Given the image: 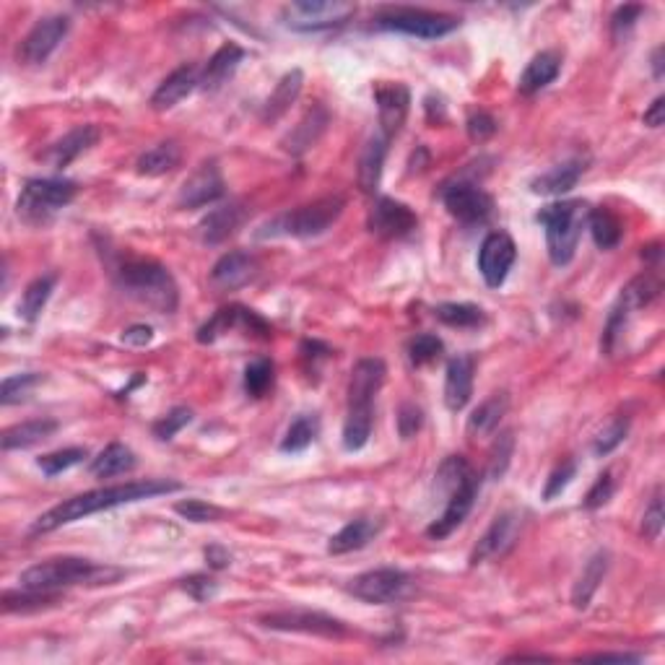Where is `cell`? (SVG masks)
I'll list each match as a JSON object with an SVG mask.
<instances>
[{"label": "cell", "instance_id": "1", "mask_svg": "<svg viewBox=\"0 0 665 665\" xmlns=\"http://www.w3.org/2000/svg\"><path fill=\"white\" fill-rule=\"evenodd\" d=\"M180 489L182 484H177V481L149 478V481H128V484L104 486V489L86 491V494H78V497H71L65 499V502L55 504V507L47 510L45 515H39L32 523V528H29V533H32V536L50 533V530H58L68 523H76V520L94 515V512L112 510V507H120V504L141 502V499L162 497V494H175V491Z\"/></svg>", "mask_w": 665, "mask_h": 665}, {"label": "cell", "instance_id": "2", "mask_svg": "<svg viewBox=\"0 0 665 665\" xmlns=\"http://www.w3.org/2000/svg\"><path fill=\"white\" fill-rule=\"evenodd\" d=\"M385 362L367 356L359 359L351 369L349 380V408H346V421H343V447L349 452L362 450L372 437V424H375V395L380 393L382 382H385Z\"/></svg>", "mask_w": 665, "mask_h": 665}, {"label": "cell", "instance_id": "3", "mask_svg": "<svg viewBox=\"0 0 665 665\" xmlns=\"http://www.w3.org/2000/svg\"><path fill=\"white\" fill-rule=\"evenodd\" d=\"M125 577V569L112 567V564H97L91 559H76V556H63V559H47L34 567L24 569L19 577L21 588L26 590H47L58 593L73 585H115Z\"/></svg>", "mask_w": 665, "mask_h": 665}, {"label": "cell", "instance_id": "4", "mask_svg": "<svg viewBox=\"0 0 665 665\" xmlns=\"http://www.w3.org/2000/svg\"><path fill=\"white\" fill-rule=\"evenodd\" d=\"M115 281L130 299L162 315H172L180 304L175 276L169 273L167 265L156 260H125L115 271Z\"/></svg>", "mask_w": 665, "mask_h": 665}, {"label": "cell", "instance_id": "5", "mask_svg": "<svg viewBox=\"0 0 665 665\" xmlns=\"http://www.w3.org/2000/svg\"><path fill=\"white\" fill-rule=\"evenodd\" d=\"M590 208L585 201H559L541 208L538 221L546 229V250L554 265H569L580 245L582 229L588 226Z\"/></svg>", "mask_w": 665, "mask_h": 665}, {"label": "cell", "instance_id": "6", "mask_svg": "<svg viewBox=\"0 0 665 665\" xmlns=\"http://www.w3.org/2000/svg\"><path fill=\"white\" fill-rule=\"evenodd\" d=\"M343 208H346V198L343 195H325V198H317V201L307 203V206H299L294 211H286V214L276 216L273 221L260 226L258 237H299V239H310L320 237L341 219Z\"/></svg>", "mask_w": 665, "mask_h": 665}, {"label": "cell", "instance_id": "7", "mask_svg": "<svg viewBox=\"0 0 665 665\" xmlns=\"http://www.w3.org/2000/svg\"><path fill=\"white\" fill-rule=\"evenodd\" d=\"M76 193L78 185L71 180H58V177L29 180L16 201V214L24 224H47L60 208H65L76 198Z\"/></svg>", "mask_w": 665, "mask_h": 665}, {"label": "cell", "instance_id": "8", "mask_svg": "<svg viewBox=\"0 0 665 665\" xmlns=\"http://www.w3.org/2000/svg\"><path fill=\"white\" fill-rule=\"evenodd\" d=\"M377 29L385 32H398L408 34L416 39H440L452 34L460 26V19L450 16V13H437L427 11V8H382L375 16Z\"/></svg>", "mask_w": 665, "mask_h": 665}, {"label": "cell", "instance_id": "9", "mask_svg": "<svg viewBox=\"0 0 665 665\" xmlns=\"http://www.w3.org/2000/svg\"><path fill=\"white\" fill-rule=\"evenodd\" d=\"M442 203H445L447 214L458 219L460 224H484L494 211V201L484 188H478V182L468 177H455L445 182L440 190Z\"/></svg>", "mask_w": 665, "mask_h": 665}, {"label": "cell", "instance_id": "10", "mask_svg": "<svg viewBox=\"0 0 665 665\" xmlns=\"http://www.w3.org/2000/svg\"><path fill=\"white\" fill-rule=\"evenodd\" d=\"M346 590L364 603L388 606V603L403 601V598L411 593V577H408L403 569L382 567L354 577Z\"/></svg>", "mask_w": 665, "mask_h": 665}, {"label": "cell", "instance_id": "11", "mask_svg": "<svg viewBox=\"0 0 665 665\" xmlns=\"http://www.w3.org/2000/svg\"><path fill=\"white\" fill-rule=\"evenodd\" d=\"M260 627L273 629V632L315 634V637H328V640H338V637L349 634V627L341 619H333V616L320 614V611H304V608L260 616Z\"/></svg>", "mask_w": 665, "mask_h": 665}, {"label": "cell", "instance_id": "12", "mask_svg": "<svg viewBox=\"0 0 665 665\" xmlns=\"http://www.w3.org/2000/svg\"><path fill=\"white\" fill-rule=\"evenodd\" d=\"M515 258V239L507 232H491L489 237L481 242V250H478V273L484 276L486 286L499 289V286L507 281V276H510Z\"/></svg>", "mask_w": 665, "mask_h": 665}, {"label": "cell", "instance_id": "13", "mask_svg": "<svg viewBox=\"0 0 665 665\" xmlns=\"http://www.w3.org/2000/svg\"><path fill=\"white\" fill-rule=\"evenodd\" d=\"M71 29V19L68 16H45L32 26V32L21 39L19 45V58L26 65H42L52 52L58 50V45L65 39Z\"/></svg>", "mask_w": 665, "mask_h": 665}, {"label": "cell", "instance_id": "14", "mask_svg": "<svg viewBox=\"0 0 665 665\" xmlns=\"http://www.w3.org/2000/svg\"><path fill=\"white\" fill-rule=\"evenodd\" d=\"M369 232L382 239H403L419 226V216L411 206L395 201V198H380L369 211Z\"/></svg>", "mask_w": 665, "mask_h": 665}, {"label": "cell", "instance_id": "15", "mask_svg": "<svg viewBox=\"0 0 665 665\" xmlns=\"http://www.w3.org/2000/svg\"><path fill=\"white\" fill-rule=\"evenodd\" d=\"M237 328L247 330V333H258L260 338H271V328H268L263 317H258L252 310H247V307H239V304H234V307H221L208 323H203L201 328H198V336L195 338H198V343H214L216 338H221L224 333Z\"/></svg>", "mask_w": 665, "mask_h": 665}, {"label": "cell", "instance_id": "16", "mask_svg": "<svg viewBox=\"0 0 665 665\" xmlns=\"http://www.w3.org/2000/svg\"><path fill=\"white\" fill-rule=\"evenodd\" d=\"M289 21L294 29L302 32H315V29H330L343 21H349L354 16V6L351 3H328V0H304V3H291Z\"/></svg>", "mask_w": 665, "mask_h": 665}, {"label": "cell", "instance_id": "17", "mask_svg": "<svg viewBox=\"0 0 665 665\" xmlns=\"http://www.w3.org/2000/svg\"><path fill=\"white\" fill-rule=\"evenodd\" d=\"M226 193L224 177L216 162H206L195 169L188 180L182 182L180 193H177V206L180 208H203L208 203L221 201Z\"/></svg>", "mask_w": 665, "mask_h": 665}, {"label": "cell", "instance_id": "18", "mask_svg": "<svg viewBox=\"0 0 665 665\" xmlns=\"http://www.w3.org/2000/svg\"><path fill=\"white\" fill-rule=\"evenodd\" d=\"M517 536H520V515L517 512H502L494 517V523L489 525L484 536L478 538L476 549L471 554V564H484L491 559H499L515 546Z\"/></svg>", "mask_w": 665, "mask_h": 665}, {"label": "cell", "instance_id": "19", "mask_svg": "<svg viewBox=\"0 0 665 665\" xmlns=\"http://www.w3.org/2000/svg\"><path fill=\"white\" fill-rule=\"evenodd\" d=\"M375 102L380 110V133L385 138H393L401 133L403 123L408 117V107H411V91L403 84H390V81H380L375 86Z\"/></svg>", "mask_w": 665, "mask_h": 665}, {"label": "cell", "instance_id": "20", "mask_svg": "<svg viewBox=\"0 0 665 665\" xmlns=\"http://www.w3.org/2000/svg\"><path fill=\"white\" fill-rule=\"evenodd\" d=\"M478 494V476H473L468 484L460 486L458 491H452L450 497L445 499V510L442 515L434 520L432 525L427 528V536L434 538V541H442L452 533V530H458L463 525V520L468 517V512L473 510V502H476Z\"/></svg>", "mask_w": 665, "mask_h": 665}, {"label": "cell", "instance_id": "21", "mask_svg": "<svg viewBox=\"0 0 665 665\" xmlns=\"http://www.w3.org/2000/svg\"><path fill=\"white\" fill-rule=\"evenodd\" d=\"M255 273H258V260H255V255H250V252L245 250H232L216 260L214 271H211V284L224 291H234L250 284Z\"/></svg>", "mask_w": 665, "mask_h": 665}, {"label": "cell", "instance_id": "22", "mask_svg": "<svg viewBox=\"0 0 665 665\" xmlns=\"http://www.w3.org/2000/svg\"><path fill=\"white\" fill-rule=\"evenodd\" d=\"M198 86H201V71H198L195 65H182V68L169 73L162 84H159V89H156L154 97H151V107H154L156 112L172 110L175 104H180L182 99L190 97Z\"/></svg>", "mask_w": 665, "mask_h": 665}, {"label": "cell", "instance_id": "23", "mask_svg": "<svg viewBox=\"0 0 665 665\" xmlns=\"http://www.w3.org/2000/svg\"><path fill=\"white\" fill-rule=\"evenodd\" d=\"M328 125H330L328 110H325L323 104H315V107H312V110L307 112V115L289 130V133H286L281 146H284V151H289L291 156H302L304 151H310L312 146L323 138Z\"/></svg>", "mask_w": 665, "mask_h": 665}, {"label": "cell", "instance_id": "24", "mask_svg": "<svg viewBox=\"0 0 665 665\" xmlns=\"http://www.w3.org/2000/svg\"><path fill=\"white\" fill-rule=\"evenodd\" d=\"M99 141V128L97 125H78L73 128L68 136L60 138L58 143H52L50 149L42 154L47 164H52L55 169L68 167L71 162H76L78 156L86 154V151Z\"/></svg>", "mask_w": 665, "mask_h": 665}, {"label": "cell", "instance_id": "25", "mask_svg": "<svg viewBox=\"0 0 665 665\" xmlns=\"http://www.w3.org/2000/svg\"><path fill=\"white\" fill-rule=\"evenodd\" d=\"M473 369L476 362L473 356H455L447 364V375H445V403L450 411H463L468 406L473 395Z\"/></svg>", "mask_w": 665, "mask_h": 665}, {"label": "cell", "instance_id": "26", "mask_svg": "<svg viewBox=\"0 0 665 665\" xmlns=\"http://www.w3.org/2000/svg\"><path fill=\"white\" fill-rule=\"evenodd\" d=\"M380 530H382V520H375V517H356V520L343 525L336 536L330 538L328 551L333 556H341L364 549V546H369V543L380 536Z\"/></svg>", "mask_w": 665, "mask_h": 665}, {"label": "cell", "instance_id": "27", "mask_svg": "<svg viewBox=\"0 0 665 665\" xmlns=\"http://www.w3.org/2000/svg\"><path fill=\"white\" fill-rule=\"evenodd\" d=\"M245 206L242 203H226V206L214 208L206 219L201 221V239L206 245H219L224 239L232 237L237 232L239 226L245 224Z\"/></svg>", "mask_w": 665, "mask_h": 665}, {"label": "cell", "instance_id": "28", "mask_svg": "<svg viewBox=\"0 0 665 665\" xmlns=\"http://www.w3.org/2000/svg\"><path fill=\"white\" fill-rule=\"evenodd\" d=\"M585 169L588 167H585L582 159H569V162L556 164L549 172L538 175L536 180L530 182V190L536 195H564L580 182V177L585 175Z\"/></svg>", "mask_w": 665, "mask_h": 665}, {"label": "cell", "instance_id": "29", "mask_svg": "<svg viewBox=\"0 0 665 665\" xmlns=\"http://www.w3.org/2000/svg\"><path fill=\"white\" fill-rule=\"evenodd\" d=\"M559 71H562V58H559L556 52H538L536 58L525 65L517 89H520V94H525V97H533V94H538V91L546 89L549 84H554Z\"/></svg>", "mask_w": 665, "mask_h": 665}, {"label": "cell", "instance_id": "30", "mask_svg": "<svg viewBox=\"0 0 665 665\" xmlns=\"http://www.w3.org/2000/svg\"><path fill=\"white\" fill-rule=\"evenodd\" d=\"M388 143L390 138L375 133L362 149V156H359V188L364 193H375L380 188L382 164H385V156H388Z\"/></svg>", "mask_w": 665, "mask_h": 665}, {"label": "cell", "instance_id": "31", "mask_svg": "<svg viewBox=\"0 0 665 665\" xmlns=\"http://www.w3.org/2000/svg\"><path fill=\"white\" fill-rule=\"evenodd\" d=\"M242 58H245V50H242L239 45H234V42H226V45H221L219 50L211 55V60L206 63V68H203L201 89L214 91V89H219L221 84H226V78L237 71V65L242 63Z\"/></svg>", "mask_w": 665, "mask_h": 665}, {"label": "cell", "instance_id": "32", "mask_svg": "<svg viewBox=\"0 0 665 665\" xmlns=\"http://www.w3.org/2000/svg\"><path fill=\"white\" fill-rule=\"evenodd\" d=\"M55 432H58V421L55 419L21 421V424L3 432L0 445H3V450H26V447H34L39 445V442L50 440Z\"/></svg>", "mask_w": 665, "mask_h": 665}, {"label": "cell", "instance_id": "33", "mask_svg": "<svg viewBox=\"0 0 665 665\" xmlns=\"http://www.w3.org/2000/svg\"><path fill=\"white\" fill-rule=\"evenodd\" d=\"M302 86H304V73L299 71V68L286 73V76L276 84V89H273V94L268 97V102H265L263 107L265 123H276L278 117H284L286 112H289L291 104L297 102V97L302 94Z\"/></svg>", "mask_w": 665, "mask_h": 665}, {"label": "cell", "instance_id": "34", "mask_svg": "<svg viewBox=\"0 0 665 665\" xmlns=\"http://www.w3.org/2000/svg\"><path fill=\"white\" fill-rule=\"evenodd\" d=\"M136 452L130 450L128 445H123V442H112V445L104 447L102 452H99L97 458L91 460L89 471L91 476L97 478H112V476H120V473H128L136 468Z\"/></svg>", "mask_w": 665, "mask_h": 665}, {"label": "cell", "instance_id": "35", "mask_svg": "<svg viewBox=\"0 0 665 665\" xmlns=\"http://www.w3.org/2000/svg\"><path fill=\"white\" fill-rule=\"evenodd\" d=\"M608 572V551H598L595 556H590V562L582 569L580 580L575 582V590H572V606L575 608H588L593 595L601 588L603 577Z\"/></svg>", "mask_w": 665, "mask_h": 665}, {"label": "cell", "instance_id": "36", "mask_svg": "<svg viewBox=\"0 0 665 665\" xmlns=\"http://www.w3.org/2000/svg\"><path fill=\"white\" fill-rule=\"evenodd\" d=\"M507 406H510V398L507 393H494L491 398H486L481 406L476 408L468 419V434L473 437H489L499 429V421L507 414Z\"/></svg>", "mask_w": 665, "mask_h": 665}, {"label": "cell", "instance_id": "37", "mask_svg": "<svg viewBox=\"0 0 665 665\" xmlns=\"http://www.w3.org/2000/svg\"><path fill=\"white\" fill-rule=\"evenodd\" d=\"M588 229L593 234V242L598 250H614L624 237V226H621L619 216L608 208H593L588 214Z\"/></svg>", "mask_w": 665, "mask_h": 665}, {"label": "cell", "instance_id": "38", "mask_svg": "<svg viewBox=\"0 0 665 665\" xmlns=\"http://www.w3.org/2000/svg\"><path fill=\"white\" fill-rule=\"evenodd\" d=\"M180 159H182L180 146H177L175 141H164L159 143V146H154V149L146 151V154L138 159V175L162 177L167 175V172H172V169H177Z\"/></svg>", "mask_w": 665, "mask_h": 665}, {"label": "cell", "instance_id": "39", "mask_svg": "<svg viewBox=\"0 0 665 665\" xmlns=\"http://www.w3.org/2000/svg\"><path fill=\"white\" fill-rule=\"evenodd\" d=\"M55 284H58V278L50 273V276L34 278L32 284L26 286L24 294H21V302H19V315L24 317L26 323H34V320L42 315V310H45V304H47V299H50Z\"/></svg>", "mask_w": 665, "mask_h": 665}, {"label": "cell", "instance_id": "40", "mask_svg": "<svg viewBox=\"0 0 665 665\" xmlns=\"http://www.w3.org/2000/svg\"><path fill=\"white\" fill-rule=\"evenodd\" d=\"M320 434V419L315 414H302L291 421L289 429H286V437L281 442V450L284 452H302L317 440Z\"/></svg>", "mask_w": 665, "mask_h": 665}, {"label": "cell", "instance_id": "41", "mask_svg": "<svg viewBox=\"0 0 665 665\" xmlns=\"http://www.w3.org/2000/svg\"><path fill=\"white\" fill-rule=\"evenodd\" d=\"M434 315H437L440 323L450 325V328H478V325L486 320L484 310H481L478 304L458 302H447L440 304V307H434Z\"/></svg>", "mask_w": 665, "mask_h": 665}, {"label": "cell", "instance_id": "42", "mask_svg": "<svg viewBox=\"0 0 665 665\" xmlns=\"http://www.w3.org/2000/svg\"><path fill=\"white\" fill-rule=\"evenodd\" d=\"M273 380H276V364H273L268 356H260V359L247 364L245 393L250 395V398H263V395L273 388Z\"/></svg>", "mask_w": 665, "mask_h": 665}, {"label": "cell", "instance_id": "43", "mask_svg": "<svg viewBox=\"0 0 665 665\" xmlns=\"http://www.w3.org/2000/svg\"><path fill=\"white\" fill-rule=\"evenodd\" d=\"M58 601V593H47V590H26L21 588V593H6L3 595V608L8 614L13 611H39V608L50 606V603Z\"/></svg>", "mask_w": 665, "mask_h": 665}, {"label": "cell", "instance_id": "44", "mask_svg": "<svg viewBox=\"0 0 665 665\" xmlns=\"http://www.w3.org/2000/svg\"><path fill=\"white\" fill-rule=\"evenodd\" d=\"M660 289H663V284H660L658 276H653V273H642V276L634 278L627 289L621 291V299H624L632 310H637V307H645V304L653 302V299L660 294Z\"/></svg>", "mask_w": 665, "mask_h": 665}, {"label": "cell", "instance_id": "45", "mask_svg": "<svg viewBox=\"0 0 665 665\" xmlns=\"http://www.w3.org/2000/svg\"><path fill=\"white\" fill-rule=\"evenodd\" d=\"M442 351H445V343L434 333H419L414 341L408 343V359H411L414 367H427V364L437 362Z\"/></svg>", "mask_w": 665, "mask_h": 665}, {"label": "cell", "instance_id": "46", "mask_svg": "<svg viewBox=\"0 0 665 665\" xmlns=\"http://www.w3.org/2000/svg\"><path fill=\"white\" fill-rule=\"evenodd\" d=\"M42 380H45V375H39V372H24V375L6 377L3 388H0V403H3V406L21 403Z\"/></svg>", "mask_w": 665, "mask_h": 665}, {"label": "cell", "instance_id": "47", "mask_svg": "<svg viewBox=\"0 0 665 665\" xmlns=\"http://www.w3.org/2000/svg\"><path fill=\"white\" fill-rule=\"evenodd\" d=\"M84 458H86L84 447H65V450H55L42 455V458L37 460V465L42 468L45 476H60V473L73 468V465L84 463Z\"/></svg>", "mask_w": 665, "mask_h": 665}, {"label": "cell", "instance_id": "48", "mask_svg": "<svg viewBox=\"0 0 665 665\" xmlns=\"http://www.w3.org/2000/svg\"><path fill=\"white\" fill-rule=\"evenodd\" d=\"M175 512L180 517H185L188 523H219L224 517V510L216 507L211 502H203V499H185V502L175 504Z\"/></svg>", "mask_w": 665, "mask_h": 665}, {"label": "cell", "instance_id": "49", "mask_svg": "<svg viewBox=\"0 0 665 665\" xmlns=\"http://www.w3.org/2000/svg\"><path fill=\"white\" fill-rule=\"evenodd\" d=\"M627 434H629V419L611 421V424H608V427L603 429L598 437H595V442H593L595 458H606V455H611V452H614L621 442L627 440Z\"/></svg>", "mask_w": 665, "mask_h": 665}, {"label": "cell", "instance_id": "50", "mask_svg": "<svg viewBox=\"0 0 665 665\" xmlns=\"http://www.w3.org/2000/svg\"><path fill=\"white\" fill-rule=\"evenodd\" d=\"M512 452H515V437L512 432L497 434V442L491 447V458H489V476L491 478H502L510 468Z\"/></svg>", "mask_w": 665, "mask_h": 665}, {"label": "cell", "instance_id": "51", "mask_svg": "<svg viewBox=\"0 0 665 665\" xmlns=\"http://www.w3.org/2000/svg\"><path fill=\"white\" fill-rule=\"evenodd\" d=\"M190 421H193V411H190V408H182V406L172 408L167 416H162V419L154 424V437L162 442L172 440L177 432H182V429L188 427Z\"/></svg>", "mask_w": 665, "mask_h": 665}, {"label": "cell", "instance_id": "52", "mask_svg": "<svg viewBox=\"0 0 665 665\" xmlns=\"http://www.w3.org/2000/svg\"><path fill=\"white\" fill-rule=\"evenodd\" d=\"M577 476V463L575 460H564L559 468H554V473L549 476V481H546V489H543V499L546 502H554L559 494H562L564 489H567L572 481H575Z\"/></svg>", "mask_w": 665, "mask_h": 665}, {"label": "cell", "instance_id": "53", "mask_svg": "<svg viewBox=\"0 0 665 665\" xmlns=\"http://www.w3.org/2000/svg\"><path fill=\"white\" fill-rule=\"evenodd\" d=\"M180 588L185 590L193 601L206 603V601H211L216 593H219V582L208 575H190L180 582Z\"/></svg>", "mask_w": 665, "mask_h": 665}, {"label": "cell", "instance_id": "54", "mask_svg": "<svg viewBox=\"0 0 665 665\" xmlns=\"http://www.w3.org/2000/svg\"><path fill=\"white\" fill-rule=\"evenodd\" d=\"M663 497H660V489L655 491L653 502H650V507L645 510V517H642V533H645V538H650V541H658L660 533H663Z\"/></svg>", "mask_w": 665, "mask_h": 665}, {"label": "cell", "instance_id": "55", "mask_svg": "<svg viewBox=\"0 0 665 665\" xmlns=\"http://www.w3.org/2000/svg\"><path fill=\"white\" fill-rule=\"evenodd\" d=\"M616 491V484H614V476H611V471L601 473V476L595 478L593 489L588 491V497H585V507L588 510H598V507H603V504H608V499L614 497Z\"/></svg>", "mask_w": 665, "mask_h": 665}, {"label": "cell", "instance_id": "56", "mask_svg": "<svg viewBox=\"0 0 665 665\" xmlns=\"http://www.w3.org/2000/svg\"><path fill=\"white\" fill-rule=\"evenodd\" d=\"M642 13H645V6H621V8H616V13L611 16V32H614V37L619 39L621 34H627L629 29L637 24V19H640Z\"/></svg>", "mask_w": 665, "mask_h": 665}, {"label": "cell", "instance_id": "57", "mask_svg": "<svg viewBox=\"0 0 665 665\" xmlns=\"http://www.w3.org/2000/svg\"><path fill=\"white\" fill-rule=\"evenodd\" d=\"M421 424H424L421 408L406 403V406L401 408V414H398V434H401L403 440H411V437L421 429Z\"/></svg>", "mask_w": 665, "mask_h": 665}, {"label": "cell", "instance_id": "58", "mask_svg": "<svg viewBox=\"0 0 665 665\" xmlns=\"http://www.w3.org/2000/svg\"><path fill=\"white\" fill-rule=\"evenodd\" d=\"M497 120L489 115V112H476V115L468 117V136L473 141H486L497 133Z\"/></svg>", "mask_w": 665, "mask_h": 665}, {"label": "cell", "instance_id": "59", "mask_svg": "<svg viewBox=\"0 0 665 665\" xmlns=\"http://www.w3.org/2000/svg\"><path fill=\"white\" fill-rule=\"evenodd\" d=\"M120 341L128 343V346H136V349L149 346V343L154 341V328H151V325H130L128 330H123Z\"/></svg>", "mask_w": 665, "mask_h": 665}, {"label": "cell", "instance_id": "60", "mask_svg": "<svg viewBox=\"0 0 665 665\" xmlns=\"http://www.w3.org/2000/svg\"><path fill=\"white\" fill-rule=\"evenodd\" d=\"M302 359L307 367H315L320 359H330V349L320 341H304L302 343Z\"/></svg>", "mask_w": 665, "mask_h": 665}, {"label": "cell", "instance_id": "61", "mask_svg": "<svg viewBox=\"0 0 665 665\" xmlns=\"http://www.w3.org/2000/svg\"><path fill=\"white\" fill-rule=\"evenodd\" d=\"M203 556H206V564L211 569H226L229 564H232V554L224 549V546H208L206 551H203Z\"/></svg>", "mask_w": 665, "mask_h": 665}, {"label": "cell", "instance_id": "62", "mask_svg": "<svg viewBox=\"0 0 665 665\" xmlns=\"http://www.w3.org/2000/svg\"><path fill=\"white\" fill-rule=\"evenodd\" d=\"M645 125L647 128H660L665 123V97H658L653 104H650V110L645 112Z\"/></svg>", "mask_w": 665, "mask_h": 665}, {"label": "cell", "instance_id": "63", "mask_svg": "<svg viewBox=\"0 0 665 665\" xmlns=\"http://www.w3.org/2000/svg\"><path fill=\"white\" fill-rule=\"evenodd\" d=\"M588 660H621V663H637L640 655H629V653H598L588 655Z\"/></svg>", "mask_w": 665, "mask_h": 665}, {"label": "cell", "instance_id": "64", "mask_svg": "<svg viewBox=\"0 0 665 665\" xmlns=\"http://www.w3.org/2000/svg\"><path fill=\"white\" fill-rule=\"evenodd\" d=\"M653 73L655 78H663V47L653 52Z\"/></svg>", "mask_w": 665, "mask_h": 665}]
</instances>
